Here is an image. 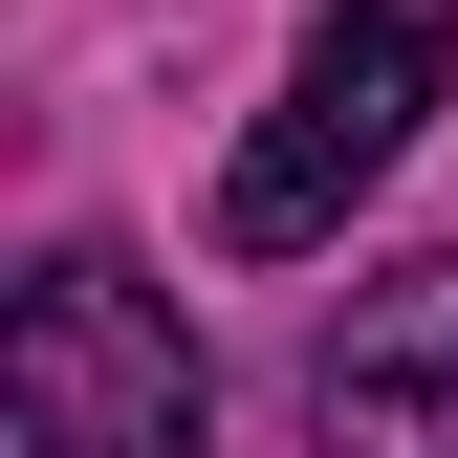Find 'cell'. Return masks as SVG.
I'll use <instances>...</instances> for the list:
<instances>
[{
	"instance_id": "3957f363",
	"label": "cell",
	"mask_w": 458,
	"mask_h": 458,
	"mask_svg": "<svg viewBox=\"0 0 458 458\" xmlns=\"http://www.w3.org/2000/svg\"><path fill=\"white\" fill-rule=\"evenodd\" d=\"M306 458H458V241L306 327Z\"/></svg>"
},
{
	"instance_id": "7a4b0ae2",
	"label": "cell",
	"mask_w": 458,
	"mask_h": 458,
	"mask_svg": "<svg viewBox=\"0 0 458 458\" xmlns=\"http://www.w3.org/2000/svg\"><path fill=\"white\" fill-rule=\"evenodd\" d=\"M0 415L22 458H218V371L131 241H44L0 306Z\"/></svg>"
},
{
	"instance_id": "6da1fadb",
	"label": "cell",
	"mask_w": 458,
	"mask_h": 458,
	"mask_svg": "<svg viewBox=\"0 0 458 458\" xmlns=\"http://www.w3.org/2000/svg\"><path fill=\"white\" fill-rule=\"evenodd\" d=\"M437 88H458V0H327L284 44V109L241 131V175H218V241L241 262H327L393 197V153L437 131Z\"/></svg>"
}]
</instances>
